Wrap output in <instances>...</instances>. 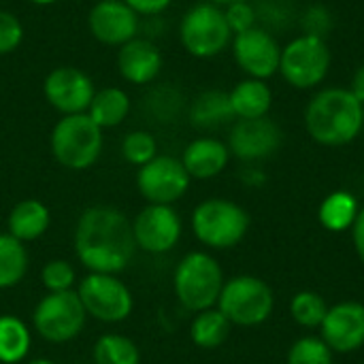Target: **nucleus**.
I'll return each mask as SVG.
<instances>
[{"mask_svg":"<svg viewBox=\"0 0 364 364\" xmlns=\"http://www.w3.org/2000/svg\"><path fill=\"white\" fill-rule=\"evenodd\" d=\"M73 250L87 273L119 275L136 254L132 222L113 205L85 207L75 224Z\"/></svg>","mask_w":364,"mask_h":364,"instance_id":"1","label":"nucleus"},{"mask_svg":"<svg viewBox=\"0 0 364 364\" xmlns=\"http://www.w3.org/2000/svg\"><path fill=\"white\" fill-rule=\"evenodd\" d=\"M305 128L320 145H348L363 132L364 105L350 87L320 90L305 109Z\"/></svg>","mask_w":364,"mask_h":364,"instance_id":"2","label":"nucleus"},{"mask_svg":"<svg viewBox=\"0 0 364 364\" xmlns=\"http://www.w3.org/2000/svg\"><path fill=\"white\" fill-rule=\"evenodd\" d=\"M105 149V130L87 113L62 115L49 132V151L53 160L68 171L92 168Z\"/></svg>","mask_w":364,"mask_h":364,"instance_id":"3","label":"nucleus"},{"mask_svg":"<svg viewBox=\"0 0 364 364\" xmlns=\"http://www.w3.org/2000/svg\"><path fill=\"white\" fill-rule=\"evenodd\" d=\"M224 288V271L207 252L186 254L173 273V290L183 309L198 314L218 305Z\"/></svg>","mask_w":364,"mask_h":364,"instance_id":"4","label":"nucleus"},{"mask_svg":"<svg viewBox=\"0 0 364 364\" xmlns=\"http://www.w3.org/2000/svg\"><path fill=\"white\" fill-rule=\"evenodd\" d=\"M179 43L192 58L198 60H209L224 53L232 43L224 6L207 0L192 4L179 21Z\"/></svg>","mask_w":364,"mask_h":364,"instance_id":"5","label":"nucleus"},{"mask_svg":"<svg viewBox=\"0 0 364 364\" xmlns=\"http://www.w3.org/2000/svg\"><path fill=\"white\" fill-rule=\"evenodd\" d=\"M194 237L211 250H228L243 241L250 228L247 211L226 198H207L192 211Z\"/></svg>","mask_w":364,"mask_h":364,"instance_id":"6","label":"nucleus"},{"mask_svg":"<svg viewBox=\"0 0 364 364\" xmlns=\"http://www.w3.org/2000/svg\"><path fill=\"white\" fill-rule=\"evenodd\" d=\"M87 322V314L75 290L45 292L32 311V331L47 343L62 346L75 341Z\"/></svg>","mask_w":364,"mask_h":364,"instance_id":"7","label":"nucleus"},{"mask_svg":"<svg viewBox=\"0 0 364 364\" xmlns=\"http://www.w3.org/2000/svg\"><path fill=\"white\" fill-rule=\"evenodd\" d=\"M87 318L102 324H122L134 311L132 290L109 273H85L75 288Z\"/></svg>","mask_w":364,"mask_h":364,"instance_id":"8","label":"nucleus"},{"mask_svg":"<svg viewBox=\"0 0 364 364\" xmlns=\"http://www.w3.org/2000/svg\"><path fill=\"white\" fill-rule=\"evenodd\" d=\"M333 53L322 36L301 34L282 47L279 73L296 90L318 87L331 70Z\"/></svg>","mask_w":364,"mask_h":364,"instance_id":"9","label":"nucleus"},{"mask_svg":"<svg viewBox=\"0 0 364 364\" xmlns=\"http://www.w3.org/2000/svg\"><path fill=\"white\" fill-rule=\"evenodd\" d=\"M218 309L237 326H258L273 311L271 288L254 275H237L224 282Z\"/></svg>","mask_w":364,"mask_h":364,"instance_id":"10","label":"nucleus"},{"mask_svg":"<svg viewBox=\"0 0 364 364\" xmlns=\"http://www.w3.org/2000/svg\"><path fill=\"white\" fill-rule=\"evenodd\" d=\"M192 177L175 156L158 154L136 168L134 186L147 205H175L190 190Z\"/></svg>","mask_w":364,"mask_h":364,"instance_id":"11","label":"nucleus"},{"mask_svg":"<svg viewBox=\"0 0 364 364\" xmlns=\"http://www.w3.org/2000/svg\"><path fill=\"white\" fill-rule=\"evenodd\" d=\"M130 222L136 250L154 256L175 250L183 235L181 215L173 205H145Z\"/></svg>","mask_w":364,"mask_h":364,"instance_id":"12","label":"nucleus"},{"mask_svg":"<svg viewBox=\"0 0 364 364\" xmlns=\"http://www.w3.org/2000/svg\"><path fill=\"white\" fill-rule=\"evenodd\" d=\"M94 94L96 85L92 77L79 66L60 64L51 68L43 79V96L47 105L60 115L85 113Z\"/></svg>","mask_w":364,"mask_h":364,"instance_id":"13","label":"nucleus"},{"mask_svg":"<svg viewBox=\"0 0 364 364\" xmlns=\"http://www.w3.org/2000/svg\"><path fill=\"white\" fill-rule=\"evenodd\" d=\"M230 45L237 66L247 77L267 81L279 73L282 45L269 30L254 26L241 34H235Z\"/></svg>","mask_w":364,"mask_h":364,"instance_id":"14","label":"nucleus"},{"mask_svg":"<svg viewBox=\"0 0 364 364\" xmlns=\"http://www.w3.org/2000/svg\"><path fill=\"white\" fill-rule=\"evenodd\" d=\"M90 34L107 47H122L141 36V17L124 0H98L87 13Z\"/></svg>","mask_w":364,"mask_h":364,"instance_id":"15","label":"nucleus"},{"mask_svg":"<svg viewBox=\"0 0 364 364\" xmlns=\"http://www.w3.org/2000/svg\"><path fill=\"white\" fill-rule=\"evenodd\" d=\"M284 141L282 128L271 117H258V119H237L228 134V149L230 156L254 162L264 160L273 156Z\"/></svg>","mask_w":364,"mask_h":364,"instance_id":"16","label":"nucleus"},{"mask_svg":"<svg viewBox=\"0 0 364 364\" xmlns=\"http://www.w3.org/2000/svg\"><path fill=\"white\" fill-rule=\"evenodd\" d=\"M115 66H117L119 77L126 83L143 87V85L154 83L160 77L164 58L151 38L136 36V38L124 43L122 47H117Z\"/></svg>","mask_w":364,"mask_h":364,"instance_id":"17","label":"nucleus"},{"mask_svg":"<svg viewBox=\"0 0 364 364\" xmlns=\"http://www.w3.org/2000/svg\"><path fill=\"white\" fill-rule=\"evenodd\" d=\"M322 326V341L333 352H356L364 346V305L339 303L326 311Z\"/></svg>","mask_w":364,"mask_h":364,"instance_id":"18","label":"nucleus"},{"mask_svg":"<svg viewBox=\"0 0 364 364\" xmlns=\"http://www.w3.org/2000/svg\"><path fill=\"white\" fill-rule=\"evenodd\" d=\"M181 164L192 179H213L230 162V149L215 136H198L190 141L181 154Z\"/></svg>","mask_w":364,"mask_h":364,"instance_id":"19","label":"nucleus"},{"mask_svg":"<svg viewBox=\"0 0 364 364\" xmlns=\"http://www.w3.org/2000/svg\"><path fill=\"white\" fill-rule=\"evenodd\" d=\"M51 228V209L38 198L15 203L6 215V232L21 243H34Z\"/></svg>","mask_w":364,"mask_h":364,"instance_id":"20","label":"nucleus"},{"mask_svg":"<svg viewBox=\"0 0 364 364\" xmlns=\"http://www.w3.org/2000/svg\"><path fill=\"white\" fill-rule=\"evenodd\" d=\"M188 119L198 130H213L235 122L230 96L224 90H205L188 107Z\"/></svg>","mask_w":364,"mask_h":364,"instance_id":"21","label":"nucleus"},{"mask_svg":"<svg viewBox=\"0 0 364 364\" xmlns=\"http://www.w3.org/2000/svg\"><path fill=\"white\" fill-rule=\"evenodd\" d=\"M230 107L235 119H258L267 117L273 105V92L262 79H243L230 92Z\"/></svg>","mask_w":364,"mask_h":364,"instance_id":"22","label":"nucleus"},{"mask_svg":"<svg viewBox=\"0 0 364 364\" xmlns=\"http://www.w3.org/2000/svg\"><path fill=\"white\" fill-rule=\"evenodd\" d=\"M130 111H132L130 94L119 85H107V87L96 90L85 113L92 117V122L98 128L109 130V128L122 126L126 117L130 115Z\"/></svg>","mask_w":364,"mask_h":364,"instance_id":"23","label":"nucleus"},{"mask_svg":"<svg viewBox=\"0 0 364 364\" xmlns=\"http://www.w3.org/2000/svg\"><path fill=\"white\" fill-rule=\"evenodd\" d=\"M32 350V328L13 314L0 316V364L26 363Z\"/></svg>","mask_w":364,"mask_h":364,"instance_id":"24","label":"nucleus"},{"mask_svg":"<svg viewBox=\"0 0 364 364\" xmlns=\"http://www.w3.org/2000/svg\"><path fill=\"white\" fill-rule=\"evenodd\" d=\"M30 269V254L26 243L9 232H0V290L19 286Z\"/></svg>","mask_w":364,"mask_h":364,"instance_id":"25","label":"nucleus"},{"mask_svg":"<svg viewBox=\"0 0 364 364\" xmlns=\"http://www.w3.org/2000/svg\"><path fill=\"white\" fill-rule=\"evenodd\" d=\"M230 326L232 324L228 322V318L220 309L211 307L194 316L190 324V339L200 350H215L228 339Z\"/></svg>","mask_w":364,"mask_h":364,"instance_id":"26","label":"nucleus"},{"mask_svg":"<svg viewBox=\"0 0 364 364\" xmlns=\"http://www.w3.org/2000/svg\"><path fill=\"white\" fill-rule=\"evenodd\" d=\"M92 364H141V350L126 335L105 333L92 348Z\"/></svg>","mask_w":364,"mask_h":364,"instance_id":"27","label":"nucleus"},{"mask_svg":"<svg viewBox=\"0 0 364 364\" xmlns=\"http://www.w3.org/2000/svg\"><path fill=\"white\" fill-rule=\"evenodd\" d=\"M358 211V203L350 192H333L320 205V222L333 232H343L352 228Z\"/></svg>","mask_w":364,"mask_h":364,"instance_id":"28","label":"nucleus"},{"mask_svg":"<svg viewBox=\"0 0 364 364\" xmlns=\"http://www.w3.org/2000/svg\"><path fill=\"white\" fill-rule=\"evenodd\" d=\"M119 151L130 166L141 168L158 156V141L149 130H130L128 134H124Z\"/></svg>","mask_w":364,"mask_h":364,"instance_id":"29","label":"nucleus"},{"mask_svg":"<svg viewBox=\"0 0 364 364\" xmlns=\"http://www.w3.org/2000/svg\"><path fill=\"white\" fill-rule=\"evenodd\" d=\"M41 284L45 292H68L77 288V271L64 258H51L41 269Z\"/></svg>","mask_w":364,"mask_h":364,"instance_id":"30","label":"nucleus"},{"mask_svg":"<svg viewBox=\"0 0 364 364\" xmlns=\"http://www.w3.org/2000/svg\"><path fill=\"white\" fill-rule=\"evenodd\" d=\"M326 303L320 294L316 292H299L292 303H290V314L294 318V322H299L301 326L314 328L320 326L326 318Z\"/></svg>","mask_w":364,"mask_h":364,"instance_id":"31","label":"nucleus"},{"mask_svg":"<svg viewBox=\"0 0 364 364\" xmlns=\"http://www.w3.org/2000/svg\"><path fill=\"white\" fill-rule=\"evenodd\" d=\"M288 364H333V350L318 337H303L290 348Z\"/></svg>","mask_w":364,"mask_h":364,"instance_id":"32","label":"nucleus"},{"mask_svg":"<svg viewBox=\"0 0 364 364\" xmlns=\"http://www.w3.org/2000/svg\"><path fill=\"white\" fill-rule=\"evenodd\" d=\"M26 30L21 19L6 9H0V55L17 51L23 43Z\"/></svg>","mask_w":364,"mask_h":364,"instance_id":"33","label":"nucleus"},{"mask_svg":"<svg viewBox=\"0 0 364 364\" xmlns=\"http://www.w3.org/2000/svg\"><path fill=\"white\" fill-rule=\"evenodd\" d=\"M224 15H226V21H228V28H230L232 36L254 28L256 21H258V13H256L254 4L250 0L232 2L228 6H224Z\"/></svg>","mask_w":364,"mask_h":364,"instance_id":"34","label":"nucleus"},{"mask_svg":"<svg viewBox=\"0 0 364 364\" xmlns=\"http://www.w3.org/2000/svg\"><path fill=\"white\" fill-rule=\"evenodd\" d=\"M303 28H305V34L324 38V34L331 28V13L324 6H311L303 17Z\"/></svg>","mask_w":364,"mask_h":364,"instance_id":"35","label":"nucleus"},{"mask_svg":"<svg viewBox=\"0 0 364 364\" xmlns=\"http://www.w3.org/2000/svg\"><path fill=\"white\" fill-rule=\"evenodd\" d=\"M139 17H158L162 15L171 4L173 0H124Z\"/></svg>","mask_w":364,"mask_h":364,"instance_id":"36","label":"nucleus"},{"mask_svg":"<svg viewBox=\"0 0 364 364\" xmlns=\"http://www.w3.org/2000/svg\"><path fill=\"white\" fill-rule=\"evenodd\" d=\"M352 239H354V245H356L360 260L364 262V209L358 211V215L352 224Z\"/></svg>","mask_w":364,"mask_h":364,"instance_id":"37","label":"nucleus"},{"mask_svg":"<svg viewBox=\"0 0 364 364\" xmlns=\"http://www.w3.org/2000/svg\"><path fill=\"white\" fill-rule=\"evenodd\" d=\"M350 92L360 100L364 105V64L354 73V79H352V85H350Z\"/></svg>","mask_w":364,"mask_h":364,"instance_id":"38","label":"nucleus"},{"mask_svg":"<svg viewBox=\"0 0 364 364\" xmlns=\"http://www.w3.org/2000/svg\"><path fill=\"white\" fill-rule=\"evenodd\" d=\"M30 4H34V6H51V4H55L58 0H28Z\"/></svg>","mask_w":364,"mask_h":364,"instance_id":"39","label":"nucleus"},{"mask_svg":"<svg viewBox=\"0 0 364 364\" xmlns=\"http://www.w3.org/2000/svg\"><path fill=\"white\" fill-rule=\"evenodd\" d=\"M207 2H213V4H218V6H228V4H232V2H245V0H207Z\"/></svg>","mask_w":364,"mask_h":364,"instance_id":"40","label":"nucleus"},{"mask_svg":"<svg viewBox=\"0 0 364 364\" xmlns=\"http://www.w3.org/2000/svg\"><path fill=\"white\" fill-rule=\"evenodd\" d=\"M23 364H55L53 360H49V358H32V360H28V363Z\"/></svg>","mask_w":364,"mask_h":364,"instance_id":"41","label":"nucleus"}]
</instances>
